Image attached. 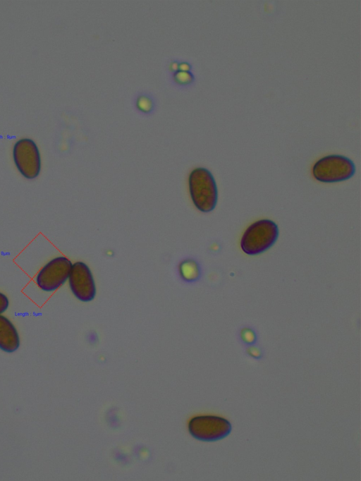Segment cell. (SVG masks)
<instances>
[{
    "instance_id": "1",
    "label": "cell",
    "mask_w": 361,
    "mask_h": 481,
    "mask_svg": "<svg viewBox=\"0 0 361 481\" xmlns=\"http://www.w3.org/2000/svg\"><path fill=\"white\" fill-rule=\"evenodd\" d=\"M189 192L195 207L202 212L212 211L217 203L218 190L215 179L207 169H193L188 177Z\"/></svg>"
},
{
    "instance_id": "2",
    "label": "cell",
    "mask_w": 361,
    "mask_h": 481,
    "mask_svg": "<svg viewBox=\"0 0 361 481\" xmlns=\"http://www.w3.org/2000/svg\"><path fill=\"white\" fill-rule=\"evenodd\" d=\"M279 228L269 219H261L252 224L244 232L240 247L249 255H257L269 249L276 241Z\"/></svg>"
},
{
    "instance_id": "3",
    "label": "cell",
    "mask_w": 361,
    "mask_h": 481,
    "mask_svg": "<svg viewBox=\"0 0 361 481\" xmlns=\"http://www.w3.org/2000/svg\"><path fill=\"white\" fill-rule=\"evenodd\" d=\"M355 172L353 162L340 154H330L319 159L312 167L315 179L323 183H336L351 178Z\"/></svg>"
},
{
    "instance_id": "4",
    "label": "cell",
    "mask_w": 361,
    "mask_h": 481,
    "mask_svg": "<svg viewBox=\"0 0 361 481\" xmlns=\"http://www.w3.org/2000/svg\"><path fill=\"white\" fill-rule=\"evenodd\" d=\"M188 431L195 439L214 442L227 437L231 431L230 422L216 415H197L188 422Z\"/></svg>"
},
{
    "instance_id": "5",
    "label": "cell",
    "mask_w": 361,
    "mask_h": 481,
    "mask_svg": "<svg viewBox=\"0 0 361 481\" xmlns=\"http://www.w3.org/2000/svg\"><path fill=\"white\" fill-rule=\"evenodd\" d=\"M13 159L19 173L27 179L37 178L41 171V157L34 140L21 138L13 147Z\"/></svg>"
},
{
    "instance_id": "6",
    "label": "cell",
    "mask_w": 361,
    "mask_h": 481,
    "mask_svg": "<svg viewBox=\"0 0 361 481\" xmlns=\"http://www.w3.org/2000/svg\"><path fill=\"white\" fill-rule=\"evenodd\" d=\"M72 264L64 256L51 260L37 273L35 279L37 285L46 292L56 291L68 279Z\"/></svg>"
},
{
    "instance_id": "7",
    "label": "cell",
    "mask_w": 361,
    "mask_h": 481,
    "mask_svg": "<svg viewBox=\"0 0 361 481\" xmlns=\"http://www.w3.org/2000/svg\"><path fill=\"white\" fill-rule=\"evenodd\" d=\"M68 283L73 294L79 300L90 302L96 296V286L89 267L82 262L72 264Z\"/></svg>"
},
{
    "instance_id": "8",
    "label": "cell",
    "mask_w": 361,
    "mask_h": 481,
    "mask_svg": "<svg viewBox=\"0 0 361 481\" xmlns=\"http://www.w3.org/2000/svg\"><path fill=\"white\" fill-rule=\"evenodd\" d=\"M20 346V338L13 324L5 316L0 315V349L13 353Z\"/></svg>"
},
{
    "instance_id": "9",
    "label": "cell",
    "mask_w": 361,
    "mask_h": 481,
    "mask_svg": "<svg viewBox=\"0 0 361 481\" xmlns=\"http://www.w3.org/2000/svg\"><path fill=\"white\" fill-rule=\"evenodd\" d=\"M181 268V272L189 279H196L199 276V267L194 261H186V263H183Z\"/></svg>"
},
{
    "instance_id": "10",
    "label": "cell",
    "mask_w": 361,
    "mask_h": 481,
    "mask_svg": "<svg viewBox=\"0 0 361 481\" xmlns=\"http://www.w3.org/2000/svg\"><path fill=\"white\" fill-rule=\"evenodd\" d=\"M177 80L181 83H188L192 79V75L186 71H180L176 75Z\"/></svg>"
},
{
    "instance_id": "11",
    "label": "cell",
    "mask_w": 361,
    "mask_h": 481,
    "mask_svg": "<svg viewBox=\"0 0 361 481\" xmlns=\"http://www.w3.org/2000/svg\"><path fill=\"white\" fill-rule=\"evenodd\" d=\"M9 301L7 296L0 292V315L4 312L8 308Z\"/></svg>"
},
{
    "instance_id": "12",
    "label": "cell",
    "mask_w": 361,
    "mask_h": 481,
    "mask_svg": "<svg viewBox=\"0 0 361 481\" xmlns=\"http://www.w3.org/2000/svg\"><path fill=\"white\" fill-rule=\"evenodd\" d=\"M138 106L140 109L143 111H149L151 108L152 103L148 98L142 97L140 98L138 101Z\"/></svg>"
},
{
    "instance_id": "13",
    "label": "cell",
    "mask_w": 361,
    "mask_h": 481,
    "mask_svg": "<svg viewBox=\"0 0 361 481\" xmlns=\"http://www.w3.org/2000/svg\"><path fill=\"white\" fill-rule=\"evenodd\" d=\"M243 339L245 340H246L247 341L250 342V341L254 340L255 336H254L253 334L252 333V331H245V333L244 334Z\"/></svg>"
}]
</instances>
